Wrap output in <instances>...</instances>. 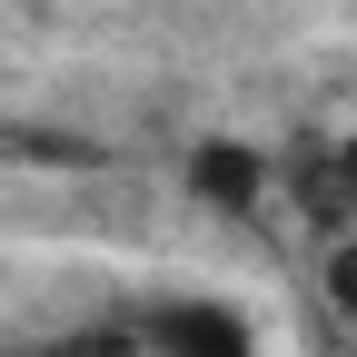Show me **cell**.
Segmentation results:
<instances>
[{"label": "cell", "mask_w": 357, "mask_h": 357, "mask_svg": "<svg viewBox=\"0 0 357 357\" xmlns=\"http://www.w3.org/2000/svg\"><path fill=\"white\" fill-rule=\"evenodd\" d=\"M318 288H328V307L357 328V229H328L318 238Z\"/></svg>", "instance_id": "cell-3"}, {"label": "cell", "mask_w": 357, "mask_h": 357, "mask_svg": "<svg viewBox=\"0 0 357 357\" xmlns=\"http://www.w3.org/2000/svg\"><path fill=\"white\" fill-rule=\"evenodd\" d=\"M139 347L149 357H268L258 318L229 288H169V298H149L139 307Z\"/></svg>", "instance_id": "cell-1"}, {"label": "cell", "mask_w": 357, "mask_h": 357, "mask_svg": "<svg viewBox=\"0 0 357 357\" xmlns=\"http://www.w3.org/2000/svg\"><path fill=\"white\" fill-rule=\"evenodd\" d=\"M178 189H189L208 218H229V229H248V218L278 199V159H268L258 139H199L189 159H178Z\"/></svg>", "instance_id": "cell-2"}]
</instances>
